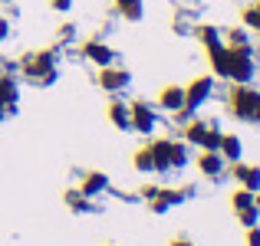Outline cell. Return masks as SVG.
<instances>
[{
	"label": "cell",
	"mask_w": 260,
	"mask_h": 246,
	"mask_svg": "<svg viewBox=\"0 0 260 246\" xmlns=\"http://www.w3.org/2000/svg\"><path fill=\"white\" fill-rule=\"evenodd\" d=\"M241 23L247 26L250 33H257V36H260V10H257L254 4H250V7H244V10H241Z\"/></svg>",
	"instance_id": "24"
},
{
	"label": "cell",
	"mask_w": 260,
	"mask_h": 246,
	"mask_svg": "<svg viewBox=\"0 0 260 246\" xmlns=\"http://www.w3.org/2000/svg\"><path fill=\"white\" fill-rule=\"evenodd\" d=\"M7 115H10V108H7V102H4V99H0V121H4V118H7Z\"/></svg>",
	"instance_id": "31"
},
{
	"label": "cell",
	"mask_w": 260,
	"mask_h": 246,
	"mask_svg": "<svg viewBox=\"0 0 260 246\" xmlns=\"http://www.w3.org/2000/svg\"><path fill=\"white\" fill-rule=\"evenodd\" d=\"M0 99L7 102L10 115L17 112V105H20V82H17V76H10V72H0Z\"/></svg>",
	"instance_id": "18"
},
{
	"label": "cell",
	"mask_w": 260,
	"mask_h": 246,
	"mask_svg": "<svg viewBox=\"0 0 260 246\" xmlns=\"http://www.w3.org/2000/svg\"><path fill=\"white\" fill-rule=\"evenodd\" d=\"M79 190H83L89 200L102 197V194L109 190V174H106V171H86L83 181H79Z\"/></svg>",
	"instance_id": "15"
},
{
	"label": "cell",
	"mask_w": 260,
	"mask_h": 246,
	"mask_svg": "<svg viewBox=\"0 0 260 246\" xmlns=\"http://www.w3.org/2000/svg\"><path fill=\"white\" fill-rule=\"evenodd\" d=\"M50 10H56V13H70V10H73V0H50Z\"/></svg>",
	"instance_id": "27"
},
{
	"label": "cell",
	"mask_w": 260,
	"mask_h": 246,
	"mask_svg": "<svg viewBox=\"0 0 260 246\" xmlns=\"http://www.w3.org/2000/svg\"><path fill=\"white\" fill-rule=\"evenodd\" d=\"M79 53H83V59H86V63H92L95 69L115 63V50L109 43H102V39H86V43L79 46Z\"/></svg>",
	"instance_id": "10"
},
{
	"label": "cell",
	"mask_w": 260,
	"mask_h": 246,
	"mask_svg": "<svg viewBox=\"0 0 260 246\" xmlns=\"http://www.w3.org/2000/svg\"><path fill=\"white\" fill-rule=\"evenodd\" d=\"M224 46H231V50H250V46H254V43H250V30L244 23L231 26V30L224 33Z\"/></svg>",
	"instance_id": "21"
},
{
	"label": "cell",
	"mask_w": 260,
	"mask_h": 246,
	"mask_svg": "<svg viewBox=\"0 0 260 246\" xmlns=\"http://www.w3.org/2000/svg\"><path fill=\"white\" fill-rule=\"evenodd\" d=\"M128 118H132V132L155 135V128H158V108L145 99H132L128 102Z\"/></svg>",
	"instance_id": "6"
},
{
	"label": "cell",
	"mask_w": 260,
	"mask_h": 246,
	"mask_svg": "<svg viewBox=\"0 0 260 246\" xmlns=\"http://www.w3.org/2000/svg\"><path fill=\"white\" fill-rule=\"evenodd\" d=\"M172 246H194L191 240H172Z\"/></svg>",
	"instance_id": "32"
},
{
	"label": "cell",
	"mask_w": 260,
	"mask_h": 246,
	"mask_svg": "<svg viewBox=\"0 0 260 246\" xmlns=\"http://www.w3.org/2000/svg\"><path fill=\"white\" fill-rule=\"evenodd\" d=\"M112 4H115V13L128 23H139L145 17V0H112Z\"/></svg>",
	"instance_id": "19"
},
{
	"label": "cell",
	"mask_w": 260,
	"mask_h": 246,
	"mask_svg": "<svg viewBox=\"0 0 260 246\" xmlns=\"http://www.w3.org/2000/svg\"><path fill=\"white\" fill-rule=\"evenodd\" d=\"M214 95V76H198V79H191L188 86H184V108L188 112H198L201 105H208V99Z\"/></svg>",
	"instance_id": "8"
},
{
	"label": "cell",
	"mask_w": 260,
	"mask_h": 246,
	"mask_svg": "<svg viewBox=\"0 0 260 246\" xmlns=\"http://www.w3.org/2000/svg\"><path fill=\"white\" fill-rule=\"evenodd\" d=\"M184 4H201V0H184Z\"/></svg>",
	"instance_id": "34"
},
{
	"label": "cell",
	"mask_w": 260,
	"mask_h": 246,
	"mask_svg": "<svg viewBox=\"0 0 260 246\" xmlns=\"http://www.w3.org/2000/svg\"><path fill=\"white\" fill-rule=\"evenodd\" d=\"M224 105H228V112L234 115L237 121L260 125V89H254L250 82H247V86H237V82H231Z\"/></svg>",
	"instance_id": "3"
},
{
	"label": "cell",
	"mask_w": 260,
	"mask_h": 246,
	"mask_svg": "<svg viewBox=\"0 0 260 246\" xmlns=\"http://www.w3.org/2000/svg\"><path fill=\"white\" fill-rule=\"evenodd\" d=\"M208 53V66H211V76L214 79H228V66H231V50L228 46H211V50H204Z\"/></svg>",
	"instance_id": "16"
},
{
	"label": "cell",
	"mask_w": 260,
	"mask_h": 246,
	"mask_svg": "<svg viewBox=\"0 0 260 246\" xmlns=\"http://www.w3.org/2000/svg\"><path fill=\"white\" fill-rule=\"evenodd\" d=\"M0 4H10V0H0Z\"/></svg>",
	"instance_id": "36"
},
{
	"label": "cell",
	"mask_w": 260,
	"mask_h": 246,
	"mask_svg": "<svg viewBox=\"0 0 260 246\" xmlns=\"http://www.w3.org/2000/svg\"><path fill=\"white\" fill-rule=\"evenodd\" d=\"M184 164H188V145L178 138H152L132 158V168L139 174H168Z\"/></svg>",
	"instance_id": "1"
},
{
	"label": "cell",
	"mask_w": 260,
	"mask_h": 246,
	"mask_svg": "<svg viewBox=\"0 0 260 246\" xmlns=\"http://www.w3.org/2000/svg\"><path fill=\"white\" fill-rule=\"evenodd\" d=\"M254 203H257V210H260V190H257V194H254Z\"/></svg>",
	"instance_id": "33"
},
{
	"label": "cell",
	"mask_w": 260,
	"mask_h": 246,
	"mask_svg": "<svg viewBox=\"0 0 260 246\" xmlns=\"http://www.w3.org/2000/svg\"><path fill=\"white\" fill-rule=\"evenodd\" d=\"M63 200H66V207H70V210H76V214H92V210H95V203L92 200H89V197L83 194V190H66V194H63Z\"/></svg>",
	"instance_id": "22"
},
{
	"label": "cell",
	"mask_w": 260,
	"mask_h": 246,
	"mask_svg": "<svg viewBox=\"0 0 260 246\" xmlns=\"http://www.w3.org/2000/svg\"><path fill=\"white\" fill-rule=\"evenodd\" d=\"M247 246H260V227H247Z\"/></svg>",
	"instance_id": "30"
},
{
	"label": "cell",
	"mask_w": 260,
	"mask_h": 246,
	"mask_svg": "<svg viewBox=\"0 0 260 246\" xmlns=\"http://www.w3.org/2000/svg\"><path fill=\"white\" fill-rule=\"evenodd\" d=\"M217 154H221L228 164H234V161H241L244 158V141L237 138V135H231V132H221V145H217Z\"/></svg>",
	"instance_id": "17"
},
{
	"label": "cell",
	"mask_w": 260,
	"mask_h": 246,
	"mask_svg": "<svg viewBox=\"0 0 260 246\" xmlns=\"http://www.w3.org/2000/svg\"><path fill=\"white\" fill-rule=\"evenodd\" d=\"M194 164H198V171H201V177H211V181H221L224 171H228V161L217 151H201Z\"/></svg>",
	"instance_id": "13"
},
{
	"label": "cell",
	"mask_w": 260,
	"mask_h": 246,
	"mask_svg": "<svg viewBox=\"0 0 260 246\" xmlns=\"http://www.w3.org/2000/svg\"><path fill=\"white\" fill-rule=\"evenodd\" d=\"M231 207H234V214H241V210H250V207H257V203H254V190H244V187H237L234 194H231Z\"/></svg>",
	"instance_id": "23"
},
{
	"label": "cell",
	"mask_w": 260,
	"mask_h": 246,
	"mask_svg": "<svg viewBox=\"0 0 260 246\" xmlns=\"http://www.w3.org/2000/svg\"><path fill=\"white\" fill-rule=\"evenodd\" d=\"M155 194H158V184H142V190H139V197H142V200H152Z\"/></svg>",
	"instance_id": "29"
},
{
	"label": "cell",
	"mask_w": 260,
	"mask_h": 246,
	"mask_svg": "<svg viewBox=\"0 0 260 246\" xmlns=\"http://www.w3.org/2000/svg\"><path fill=\"white\" fill-rule=\"evenodd\" d=\"M106 118L112 121V128H119V132H132V118H128V102L122 99V95H112V102H109V108H106Z\"/></svg>",
	"instance_id": "14"
},
{
	"label": "cell",
	"mask_w": 260,
	"mask_h": 246,
	"mask_svg": "<svg viewBox=\"0 0 260 246\" xmlns=\"http://www.w3.org/2000/svg\"><path fill=\"white\" fill-rule=\"evenodd\" d=\"M7 36H10V17H4V13H0V46L7 43Z\"/></svg>",
	"instance_id": "28"
},
{
	"label": "cell",
	"mask_w": 260,
	"mask_h": 246,
	"mask_svg": "<svg viewBox=\"0 0 260 246\" xmlns=\"http://www.w3.org/2000/svg\"><path fill=\"white\" fill-rule=\"evenodd\" d=\"M254 7H257V10H260V0H254Z\"/></svg>",
	"instance_id": "35"
},
{
	"label": "cell",
	"mask_w": 260,
	"mask_h": 246,
	"mask_svg": "<svg viewBox=\"0 0 260 246\" xmlns=\"http://www.w3.org/2000/svg\"><path fill=\"white\" fill-rule=\"evenodd\" d=\"M181 141L188 148H201V151H217L221 145V128L217 121H204V118H188L181 125Z\"/></svg>",
	"instance_id": "4"
},
{
	"label": "cell",
	"mask_w": 260,
	"mask_h": 246,
	"mask_svg": "<svg viewBox=\"0 0 260 246\" xmlns=\"http://www.w3.org/2000/svg\"><path fill=\"white\" fill-rule=\"evenodd\" d=\"M231 50V46H228ZM257 76V56L254 46L250 50H231V66H228V82H237V86H247Z\"/></svg>",
	"instance_id": "5"
},
{
	"label": "cell",
	"mask_w": 260,
	"mask_h": 246,
	"mask_svg": "<svg viewBox=\"0 0 260 246\" xmlns=\"http://www.w3.org/2000/svg\"><path fill=\"white\" fill-rule=\"evenodd\" d=\"M95 86L102 89V92H109V95H122L128 86H132V72L128 69H122V66H102L99 72H95Z\"/></svg>",
	"instance_id": "7"
},
{
	"label": "cell",
	"mask_w": 260,
	"mask_h": 246,
	"mask_svg": "<svg viewBox=\"0 0 260 246\" xmlns=\"http://www.w3.org/2000/svg\"><path fill=\"white\" fill-rule=\"evenodd\" d=\"M73 36H76V26H73V23H59V30H56V39H59V43H70Z\"/></svg>",
	"instance_id": "26"
},
{
	"label": "cell",
	"mask_w": 260,
	"mask_h": 246,
	"mask_svg": "<svg viewBox=\"0 0 260 246\" xmlns=\"http://www.w3.org/2000/svg\"><path fill=\"white\" fill-rule=\"evenodd\" d=\"M234 217L244 223V227H257V220H260V210H257V207H250V210H241V214H234Z\"/></svg>",
	"instance_id": "25"
},
{
	"label": "cell",
	"mask_w": 260,
	"mask_h": 246,
	"mask_svg": "<svg viewBox=\"0 0 260 246\" xmlns=\"http://www.w3.org/2000/svg\"><path fill=\"white\" fill-rule=\"evenodd\" d=\"M194 36H198V43H201L204 50H211V46H221V43H224L221 26H214V23H198V26H194Z\"/></svg>",
	"instance_id": "20"
},
{
	"label": "cell",
	"mask_w": 260,
	"mask_h": 246,
	"mask_svg": "<svg viewBox=\"0 0 260 246\" xmlns=\"http://www.w3.org/2000/svg\"><path fill=\"white\" fill-rule=\"evenodd\" d=\"M59 63V46H43V50H33L26 56H20V76H23L30 86H53L59 76L56 69Z\"/></svg>",
	"instance_id": "2"
},
{
	"label": "cell",
	"mask_w": 260,
	"mask_h": 246,
	"mask_svg": "<svg viewBox=\"0 0 260 246\" xmlns=\"http://www.w3.org/2000/svg\"><path fill=\"white\" fill-rule=\"evenodd\" d=\"M155 108H161V112H168V115L181 112V108H184V86L168 82V86L158 92V99H155Z\"/></svg>",
	"instance_id": "11"
},
{
	"label": "cell",
	"mask_w": 260,
	"mask_h": 246,
	"mask_svg": "<svg viewBox=\"0 0 260 246\" xmlns=\"http://www.w3.org/2000/svg\"><path fill=\"white\" fill-rule=\"evenodd\" d=\"M191 194H194V187H158V194L148 200V210H155V214H165V210H172V207H178V203H184Z\"/></svg>",
	"instance_id": "9"
},
{
	"label": "cell",
	"mask_w": 260,
	"mask_h": 246,
	"mask_svg": "<svg viewBox=\"0 0 260 246\" xmlns=\"http://www.w3.org/2000/svg\"><path fill=\"white\" fill-rule=\"evenodd\" d=\"M231 177L241 184L244 190H260V164H247V161H234L231 164Z\"/></svg>",
	"instance_id": "12"
}]
</instances>
